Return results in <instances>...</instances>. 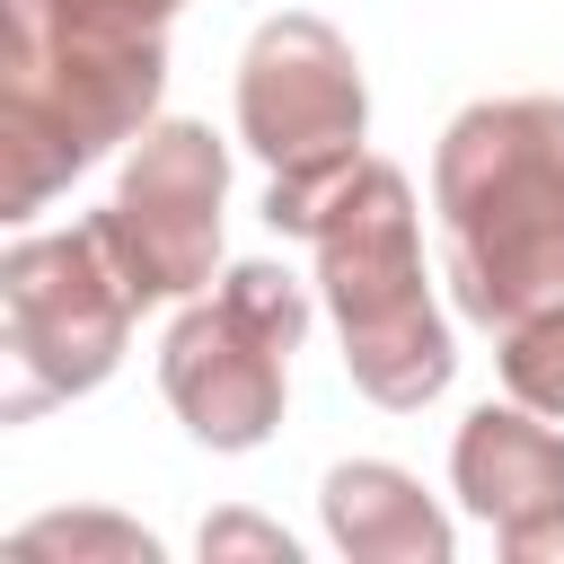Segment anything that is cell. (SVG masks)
<instances>
[{
  "label": "cell",
  "mask_w": 564,
  "mask_h": 564,
  "mask_svg": "<svg viewBox=\"0 0 564 564\" xmlns=\"http://www.w3.org/2000/svg\"><path fill=\"white\" fill-rule=\"evenodd\" d=\"M449 485L494 538L520 529V520L564 511V432H555V414H538L520 397L476 405L458 423V441H449Z\"/></svg>",
  "instance_id": "8"
},
{
  "label": "cell",
  "mask_w": 564,
  "mask_h": 564,
  "mask_svg": "<svg viewBox=\"0 0 564 564\" xmlns=\"http://www.w3.org/2000/svg\"><path fill=\"white\" fill-rule=\"evenodd\" d=\"M502 555H511V564H564V511H546V520H520V529H502Z\"/></svg>",
  "instance_id": "13"
},
{
  "label": "cell",
  "mask_w": 564,
  "mask_h": 564,
  "mask_svg": "<svg viewBox=\"0 0 564 564\" xmlns=\"http://www.w3.org/2000/svg\"><path fill=\"white\" fill-rule=\"evenodd\" d=\"M361 132H370V88L352 44L308 9L264 18L238 53V141L264 167H317L361 150Z\"/></svg>",
  "instance_id": "7"
},
{
  "label": "cell",
  "mask_w": 564,
  "mask_h": 564,
  "mask_svg": "<svg viewBox=\"0 0 564 564\" xmlns=\"http://www.w3.org/2000/svg\"><path fill=\"white\" fill-rule=\"evenodd\" d=\"M264 220L282 238L317 247V300L344 335V370L370 405L414 414L449 388L458 344L423 273V229H414V185L405 167L344 150L317 167H273Z\"/></svg>",
  "instance_id": "1"
},
{
  "label": "cell",
  "mask_w": 564,
  "mask_h": 564,
  "mask_svg": "<svg viewBox=\"0 0 564 564\" xmlns=\"http://www.w3.org/2000/svg\"><path fill=\"white\" fill-rule=\"evenodd\" d=\"M203 555H212V564H220V555H264V564H300L291 529H273V520H256V511H212V520H203Z\"/></svg>",
  "instance_id": "12"
},
{
  "label": "cell",
  "mask_w": 564,
  "mask_h": 564,
  "mask_svg": "<svg viewBox=\"0 0 564 564\" xmlns=\"http://www.w3.org/2000/svg\"><path fill=\"white\" fill-rule=\"evenodd\" d=\"M308 335V282L282 264H229L159 344V388L203 449H264L291 397V352Z\"/></svg>",
  "instance_id": "5"
},
{
  "label": "cell",
  "mask_w": 564,
  "mask_h": 564,
  "mask_svg": "<svg viewBox=\"0 0 564 564\" xmlns=\"http://www.w3.org/2000/svg\"><path fill=\"white\" fill-rule=\"evenodd\" d=\"M317 520H326L335 555H352V564H449V555H458L449 511H441L405 467H388V458H344V467H326Z\"/></svg>",
  "instance_id": "9"
},
{
  "label": "cell",
  "mask_w": 564,
  "mask_h": 564,
  "mask_svg": "<svg viewBox=\"0 0 564 564\" xmlns=\"http://www.w3.org/2000/svg\"><path fill=\"white\" fill-rule=\"evenodd\" d=\"M53 9H79V18H123V26H167L185 0H53Z\"/></svg>",
  "instance_id": "14"
},
{
  "label": "cell",
  "mask_w": 564,
  "mask_h": 564,
  "mask_svg": "<svg viewBox=\"0 0 564 564\" xmlns=\"http://www.w3.org/2000/svg\"><path fill=\"white\" fill-rule=\"evenodd\" d=\"M141 291L106 238V220H70V229H35L0 256V361H9V397L0 414L26 423L62 397H88L115 379L123 344H132Z\"/></svg>",
  "instance_id": "4"
},
{
  "label": "cell",
  "mask_w": 564,
  "mask_h": 564,
  "mask_svg": "<svg viewBox=\"0 0 564 564\" xmlns=\"http://www.w3.org/2000/svg\"><path fill=\"white\" fill-rule=\"evenodd\" d=\"M9 555H62V564H159V538L123 511H44L9 529Z\"/></svg>",
  "instance_id": "10"
},
{
  "label": "cell",
  "mask_w": 564,
  "mask_h": 564,
  "mask_svg": "<svg viewBox=\"0 0 564 564\" xmlns=\"http://www.w3.org/2000/svg\"><path fill=\"white\" fill-rule=\"evenodd\" d=\"M502 388L520 397V405H538V414H555L564 423V300H546L538 317H520V326H502Z\"/></svg>",
  "instance_id": "11"
},
{
  "label": "cell",
  "mask_w": 564,
  "mask_h": 564,
  "mask_svg": "<svg viewBox=\"0 0 564 564\" xmlns=\"http://www.w3.org/2000/svg\"><path fill=\"white\" fill-rule=\"evenodd\" d=\"M220 203H229V150L212 141V123H185V115H159L132 159H123V185L115 203L97 212L141 308L150 300H194L212 291V264H220Z\"/></svg>",
  "instance_id": "6"
},
{
  "label": "cell",
  "mask_w": 564,
  "mask_h": 564,
  "mask_svg": "<svg viewBox=\"0 0 564 564\" xmlns=\"http://www.w3.org/2000/svg\"><path fill=\"white\" fill-rule=\"evenodd\" d=\"M159 88H167V26L9 0V62H0V167H9L0 203H9V220H35L115 141H141L159 123Z\"/></svg>",
  "instance_id": "3"
},
{
  "label": "cell",
  "mask_w": 564,
  "mask_h": 564,
  "mask_svg": "<svg viewBox=\"0 0 564 564\" xmlns=\"http://www.w3.org/2000/svg\"><path fill=\"white\" fill-rule=\"evenodd\" d=\"M432 212L458 317L502 335L564 300V97H476L449 115Z\"/></svg>",
  "instance_id": "2"
}]
</instances>
